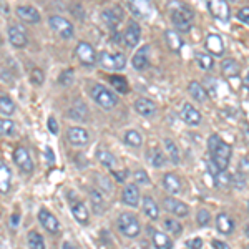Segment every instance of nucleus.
I'll return each mask as SVG.
<instances>
[{"mask_svg": "<svg viewBox=\"0 0 249 249\" xmlns=\"http://www.w3.org/2000/svg\"><path fill=\"white\" fill-rule=\"evenodd\" d=\"M164 148H166V155L170 156V160L173 161V164H178L179 163V151H178V146L173 140L166 138L164 140Z\"/></svg>", "mask_w": 249, "mask_h": 249, "instance_id": "72a5a7b5", "label": "nucleus"}, {"mask_svg": "<svg viewBox=\"0 0 249 249\" xmlns=\"http://www.w3.org/2000/svg\"><path fill=\"white\" fill-rule=\"evenodd\" d=\"M75 55H77V58L80 60V63H82V65H87V67L95 65L96 60H98L95 48L91 47L90 43H87V42H80L78 43L77 48H75Z\"/></svg>", "mask_w": 249, "mask_h": 249, "instance_id": "6e6552de", "label": "nucleus"}, {"mask_svg": "<svg viewBox=\"0 0 249 249\" xmlns=\"http://www.w3.org/2000/svg\"><path fill=\"white\" fill-rule=\"evenodd\" d=\"M96 156H98L100 163H102L103 166L110 168V170H115V166H116V158L110 153V151L100 150V151H98V155H96Z\"/></svg>", "mask_w": 249, "mask_h": 249, "instance_id": "c9c22d12", "label": "nucleus"}, {"mask_svg": "<svg viewBox=\"0 0 249 249\" xmlns=\"http://www.w3.org/2000/svg\"><path fill=\"white\" fill-rule=\"evenodd\" d=\"M214 184L218 188H230L232 184V176L228 175V171H219L214 176Z\"/></svg>", "mask_w": 249, "mask_h": 249, "instance_id": "ea45409f", "label": "nucleus"}, {"mask_svg": "<svg viewBox=\"0 0 249 249\" xmlns=\"http://www.w3.org/2000/svg\"><path fill=\"white\" fill-rule=\"evenodd\" d=\"M135 110H136V113L142 116H151V115H155L156 105L148 98H138L135 102Z\"/></svg>", "mask_w": 249, "mask_h": 249, "instance_id": "393cba45", "label": "nucleus"}, {"mask_svg": "<svg viewBox=\"0 0 249 249\" xmlns=\"http://www.w3.org/2000/svg\"><path fill=\"white\" fill-rule=\"evenodd\" d=\"M142 38V29L136 22H130L126 27V30L123 32V43L128 48H135L140 43Z\"/></svg>", "mask_w": 249, "mask_h": 249, "instance_id": "1a4fd4ad", "label": "nucleus"}, {"mask_svg": "<svg viewBox=\"0 0 249 249\" xmlns=\"http://www.w3.org/2000/svg\"><path fill=\"white\" fill-rule=\"evenodd\" d=\"M2 80H3V82L12 83V78H10V75H9V70H5V68H2Z\"/></svg>", "mask_w": 249, "mask_h": 249, "instance_id": "bf43d9fd", "label": "nucleus"}, {"mask_svg": "<svg viewBox=\"0 0 249 249\" xmlns=\"http://www.w3.org/2000/svg\"><path fill=\"white\" fill-rule=\"evenodd\" d=\"M232 188H236V190H244V188H246V176L241 175V173L232 176Z\"/></svg>", "mask_w": 249, "mask_h": 249, "instance_id": "09e8293b", "label": "nucleus"}, {"mask_svg": "<svg viewBox=\"0 0 249 249\" xmlns=\"http://www.w3.org/2000/svg\"><path fill=\"white\" fill-rule=\"evenodd\" d=\"M12 224H14V226H17V224H18V216L17 214L12 216Z\"/></svg>", "mask_w": 249, "mask_h": 249, "instance_id": "680f3d73", "label": "nucleus"}, {"mask_svg": "<svg viewBox=\"0 0 249 249\" xmlns=\"http://www.w3.org/2000/svg\"><path fill=\"white\" fill-rule=\"evenodd\" d=\"M238 18L249 25V7H243V9L238 10Z\"/></svg>", "mask_w": 249, "mask_h": 249, "instance_id": "3c124183", "label": "nucleus"}, {"mask_svg": "<svg viewBox=\"0 0 249 249\" xmlns=\"http://www.w3.org/2000/svg\"><path fill=\"white\" fill-rule=\"evenodd\" d=\"M163 186H164V190L168 193H171V195H179V193H181V181H179L178 176L173 175V173H166V175L163 176Z\"/></svg>", "mask_w": 249, "mask_h": 249, "instance_id": "b1692460", "label": "nucleus"}, {"mask_svg": "<svg viewBox=\"0 0 249 249\" xmlns=\"http://www.w3.org/2000/svg\"><path fill=\"white\" fill-rule=\"evenodd\" d=\"M29 248L30 249H45V243H43V238L35 231L29 232Z\"/></svg>", "mask_w": 249, "mask_h": 249, "instance_id": "a19ab883", "label": "nucleus"}, {"mask_svg": "<svg viewBox=\"0 0 249 249\" xmlns=\"http://www.w3.org/2000/svg\"><path fill=\"white\" fill-rule=\"evenodd\" d=\"M206 48L213 55H223L224 53V43L223 38L216 34H211L206 37Z\"/></svg>", "mask_w": 249, "mask_h": 249, "instance_id": "a878e982", "label": "nucleus"}, {"mask_svg": "<svg viewBox=\"0 0 249 249\" xmlns=\"http://www.w3.org/2000/svg\"><path fill=\"white\" fill-rule=\"evenodd\" d=\"M148 231H150L151 241H153V246L156 249H173V241L168 234H164V232L158 230H153V228H148Z\"/></svg>", "mask_w": 249, "mask_h": 249, "instance_id": "2eb2a0df", "label": "nucleus"}, {"mask_svg": "<svg viewBox=\"0 0 249 249\" xmlns=\"http://www.w3.org/2000/svg\"><path fill=\"white\" fill-rule=\"evenodd\" d=\"M248 211H249V201H248Z\"/></svg>", "mask_w": 249, "mask_h": 249, "instance_id": "774afa93", "label": "nucleus"}, {"mask_svg": "<svg viewBox=\"0 0 249 249\" xmlns=\"http://www.w3.org/2000/svg\"><path fill=\"white\" fill-rule=\"evenodd\" d=\"M88 131L83 130V128L80 126H71L67 130V140L70 144H73V146H85L88 143Z\"/></svg>", "mask_w": 249, "mask_h": 249, "instance_id": "ddd939ff", "label": "nucleus"}, {"mask_svg": "<svg viewBox=\"0 0 249 249\" xmlns=\"http://www.w3.org/2000/svg\"><path fill=\"white\" fill-rule=\"evenodd\" d=\"M111 176L116 179L118 183H123L124 181V178L128 176V171L126 170H123V171H115V170H111Z\"/></svg>", "mask_w": 249, "mask_h": 249, "instance_id": "603ef678", "label": "nucleus"}, {"mask_svg": "<svg viewBox=\"0 0 249 249\" xmlns=\"http://www.w3.org/2000/svg\"><path fill=\"white\" fill-rule=\"evenodd\" d=\"M0 111H2L3 116H10L15 111V103L12 102L10 96H7V95L0 96Z\"/></svg>", "mask_w": 249, "mask_h": 249, "instance_id": "e433bc0d", "label": "nucleus"}, {"mask_svg": "<svg viewBox=\"0 0 249 249\" xmlns=\"http://www.w3.org/2000/svg\"><path fill=\"white\" fill-rule=\"evenodd\" d=\"M10 181H12L10 168L2 161L0 163V191H2V195H7V193H9Z\"/></svg>", "mask_w": 249, "mask_h": 249, "instance_id": "cd10ccee", "label": "nucleus"}, {"mask_svg": "<svg viewBox=\"0 0 249 249\" xmlns=\"http://www.w3.org/2000/svg\"><path fill=\"white\" fill-rule=\"evenodd\" d=\"M143 211L144 214L148 216L150 219H158L160 218V208L158 204L155 203V199L151 196H144L143 198Z\"/></svg>", "mask_w": 249, "mask_h": 249, "instance_id": "c85d7f7f", "label": "nucleus"}, {"mask_svg": "<svg viewBox=\"0 0 249 249\" xmlns=\"http://www.w3.org/2000/svg\"><path fill=\"white\" fill-rule=\"evenodd\" d=\"M14 161L23 173L34 171V161H32L30 153L25 148H17V150L14 151Z\"/></svg>", "mask_w": 249, "mask_h": 249, "instance_id": "f8f14e48", "label": "nucleus"}, {"mask_svg": "<svg viewBox=\"0 0 249 249\" xmlns=\"http://www.w3.org/2000/svg\"><path fill=\"white\" fill-rule=\"evenodd\" d=\"M14 130H15V124H14V122H12V120L3 118L2 122H0V133H2V136L14 135Z\"/></svg>", "mask_w": 249, "mask_h": 249, "instance_id": "a18cd8bd", "label": "nucleus"}, {"mask_svg": "<svg viewBox=\"0 0 249 249\" xmlns=\"http://www.w3.org/2000/svg\"><path fill=\"white\" fill-rule=\"evenodd\" d=\"M17 15H18L20 20H23V22H27V23H38L40 22L38 10L34 9V7H30V5L17 7Z\"/></svg>", "mask_w": 249, "mask_h": 249, "instance_id": "412c9836", "label": "nucleus"}, {"mask_svg": "<svg viewBox=\"0 0 249 249\" xmlns=\"http://www.w3.org/2000/svg\"><path fill=\"white\" fill-rule=\"evenodd\" d=\"M181 118L190 124V126H198L199 122H201V113H199L191 103H184L181 107Z\"/></svg>", "mask_w": 249, "mask_h": 249, "instance_id": "a211bd4d", "label": "nucleus"}, {"mask_svg": "<svg viewBox=\"0 0 249 249\" xmlns=\"http://www.w3.org/2000/svg\"><path fill=\"white\" fill-rule=\"evenodd\" d=\"M208 171H210V175L213 176V178H214V176L218 175V173H219L221 170L218 168V164H216V163L211 160V161H208Z\"/></svg>", "mask_w": 249, "mask_h": 249, "instance_id": "864d4df0", "label": "nucleus"}, {"mask_svg": "<svg viewBox=\"0 0 249 249\" xmlns=\"http://www.w3.org/2000/svg\"><path fill=\"white\" fill-rule=\"evenodd\" d=\"M128 7L140 18H150L153 14V7H151L150 0H128Z\"/></svg>", "mask_w": 249, "mask_h": 249, "instance_id": "9b49d317", "label": "nucleus"}, {"mask_svg": "<svg viewBox=\"0 0 249 249\" xmlns=\"http://www.w3.org/2000/svg\"><path fill=\"white\" fill-rule=\"evenodd\" d=\"M221 68H223V73L226 75V77H238L239 71H241L239 63L232 58L223 60V65H221Z\"/></svg>", "mask_w": 249, "mask_h": 249, "instance_id": "473e14b6", "label": "nucleus"}, {"mask_svg": "<svg viewBox=\"0 0 249 249\" xmlns=\"http://www.w3.org/2000/svg\"><path fill=\"white\" fill-rule=\"evenodd\" d=\"M30 80H32V83L34 85H43V80H45V75H43V71L40 70V68H34L32 70V73H30Z\"/></svg>", "mask_w": 249, "mask_h": 249, "instance_id": "49530a36", "label": "nucleus"}, {"mask_svg": "<svg viewBox=\"0 0 249 249\" xmlns=\"http://www.w3.org/2000/svg\"><path fill=\"white\" fill-rule=\"evenodd\" d=\"M208 10L216 20L221 22H228L231 17L230 3L228 0H208Z\"/></svg>", "mask_w": 249, "mask_h": 249, "instance_id": "0eeeda50", "label": "nucleus"}, {"mask_svg": "<svg viewBox=\"0 0 249 249\" xmlns=\"http://www.w3.org/2000/svg\"><path fill=\"white\" fill-rule=\"evenodd\" d=\"M62 249H73V248H71L70 243H63V248Z\"/></svg>", "mask_w": 249, "mask_h": 249, "instance_id": "e2e57ef3", "label": "nucleus"}, {"mask_svg": "<svg viewBox=\"0 0 249 249\" xmlns=\"http://www.w3.org/2000/svg\"><path fill=\"white\" fill-rule=\"evenodd\" d=\"M244 83H246V88L249 90V71H248V75H246V80H244Z\"/></svg>", "mask_w": 249, "mask_h": 249, "instance_id": "69168bd1", "label": "nucleus"}, {"mask_svg": "<svg viewBox=\"0 0 249 249\" xmlns=\"http://www.w3.org/2000/svg\"><path fill=\"white\" fill-rule=\"evenodd\" d=\"M70 210L73 213V218L77 219L80 224H88V210L80 199H71Z\"/></svg>", "mask_w": 249, "mask_h": 249, "instance_id": "5701e85b", "label": "nucleus"}, {"mask_svg": "<svg viewBox=\"0 0 249 249\" xmlns=\"http://www.w3.org/2000/svg\"><path fill=\"white\" fill-rule=\"evenodd\" d=\"M91 98L95 100L96 105H100L105 110H111L113 107H116V96L103 85H93L91 87Z\"/></svg>", "mask_w": 249, "mask_h": 249, "instance_id": "20e7f679", "label": "nucleus"}, {"mask_svg": "<svg viewBox=\"0 0 249 249\" xmlns=\"http://www.w3.org/2000/svg\"><path fill=\"white\" fill-rule=\"evenodd\" d=\"M201 244H203V241L199 238H196L195 241H190V243H188V246H190L191 249H201Z\"/></svg>", "mask_w": 249, "mask_h": 249, "instance_id": "4d7b16f0", "label": "nucleus"}, {"mask_svg": "<svg viewBox=\"0 0 249 249\" xmlns=\"http://www.w3.org/2000/svg\"><path fill=\"white\" fill-rule=\"evenodd\" d=\"M133 176H135L136 183H140V184H148V183H150V178H148V173L144 171V170H136Z\"/></svg>", "mask_w": 249, "mask_h": 249, "instance_id": "8fccbe9b", "label": "nucleus"}, {"mask_svg": "<svg viewBox=\"0 0 249 249\" xmlns=\"http://www.w3.org/2000/svg\"><path fill=\"white\" fill-rule=\"evenodd\" d=\"M208 148H210L211 160L218 164V168L221 171H226L230 166V160H231V146L226 142L219 138L218 135H213L208 140Z\"/></svg>", "mask_w": 249, "mask_h": 249, "instance_id": "f257e3e1", "label": "nucleus"}, {"mask_svg": "<svg viewBox=\"0 0 249 249\" xmlns=\"http://www.w3.org/2000/svg\"><path fill=\"white\" fill-rule=\"evenodd\" d=\"M2 10L3 14H9V7H5V3H2Z\"/></svg>", "mask_w": 249, "mask_h": 249, "instance_id": "0e129e2a", "label": "nucleus"}, {"mask_svg": "<svg viewBox=\"0 0 249 249\" xmlns=\"http://www.w3.org/2000/svg\"><path fill=\"white\" fill-rule=\"evenodd\" d=\"M123 201H124V204H128V206H131V208L138 206L140 191H138V188H136V184L130 183L123 188Z\"/></svg>", "mask_w": 249, "mask_h": 249, "instance_id": "4be33fe9", "label": "nucleus"}, {"mask_svg": "<svg viewBox=\"0 0 249 249\" xmlns=\"http://www.w3.org/2000/svg\"><path fill=\"white\" fill-rule=\"evenodd\" d=\"M131 63H133L135 70H140V71L150 65V45H144L140 48L133 55V58H131Z\"/></svg>", "mask_w": 249, "mask_h": 249, "instance_id": "dca6fc26", "label": "nucleus"}, {"mask_svg": "<svg viewBox=\"0 0 249 249\" xmlns=\"http://www.w3.org/2000/svg\"><path fill=\"white\" fill-rule=\"evenodd\" d=\"M163 204H164V210H168L170 213H173V214L179 216V218H184V216H188V213H190L186 204H184L183 201H179V199L164 198Z\"/></svg>", "mask_w": 249, "mask_h": 249, "instance_id": "6ab92c4d", "label": "nucleus"}, {"mask_svg": "<svg viewBox=\"0 0 249 249\" xmlns=\"http://www.w3.org/2000/svg\"><path fill=\"white\" fill-rule=\"evenodd\" d=\"M196 219H198V224H199V226H208V224H210V221H211L210 211L199 210V211H198V216H196Z\"/></svg>", "mask_w": 249, "mask_h": 249, "instance_id": "de8ad7c7", "label": "nucleus"}, {"mask_svg": "<svg viewBox=\"0 0 249 249\" xmlns=\"http://www.w3.org/2000/svg\"><path fill=\"white\" fill-rule=\"evenodd\" d=\"M48 25H50V29L55 32V34H58L62 38H71L75 34V29L73 25H71V22H68L67 18L60 17V15H53V17L48 18Z\"/></svg>", "mask_w": 249, "mask_h": 249, "instance_id": "423d86ee", "label": "nucleus"}, {"mask_svg": "<svg viewBox=\"0 0 249 249\" xmlns=\"http://www.w3.org/2000/svg\"><path fill=\"white\" fill-rule=\"evenodd\" d=\"M241 170H249V161L248 160H241Z\"/></svg>", "mask_w": 249, "mask_h": 249, "instance_id": "052dcab7", "label": "nucleus"}, {"mask_svg": "<svg viewBox=\"0 0 249 249\" xmlns=\"http://www.w3.org/2000/svg\"><path fill=\"white\" fill-rule=\"evenodd\" d=\"M216 228H218V231L221 234H231L232 231H234V221L228 213H219L218 216H216Z\"/></svg>", "mask_w": 249, "mask_h": 249, "instance_id": "aec40b11", "label": "nucleus"}, {"mask_svg": "<svg viewBox=\"0 0 249 249\" xmlns=\"http://www.w3.org/2000/svg\"><path fill=\"white\" fill-rule=\"evenodd\" d=\"M90 201H91V206H93V211L96 214H100V213L105 211V198H103V195L100 193L98 190H91L90 191Z\"/></svg>", "mask_w": 249, "mask_h": 249, "instance_id": "7c9ffc66", "label": "nucleus"}, {"mask_svg": "<svg viewBox=\"0 0 249 249\" xmlns=\"http://www.w3.org/2000/svg\"><path fill=\"white\" fill-rule=\"evenodd\" d=\"M163 226L166 231H170L171 234L175 236H179L183 232V226L179 224V221H176L175 218H166L163 221Z\"/></svg>", "mask_w": 249, "mask_h": 249, "instance_id": "58836bf2", "label": "nucleus"}, {"mask_svg": "<svg viewBox=\"0 0 249 249\" xmlns=\"http://www.w3.org/2000/svg\"><path fill=\"white\" fill-rule=\"evenodd\" d=\"M73 82H75V71L73 70H65V71H62L60 73V77H58V85H62V87H71L73 85Z\"/></svg>", "mask_w": 249, "mask_h": 249, "instance_id": "37998d69", "label": "nucleus"}, {"mask_svg": "<svg viewBox=\"0 0 249 249\" xmlns=\"http://www.w3.org/2000/svg\"><path fill=\"white\" fill-rule=\"evenodd\" d=\"M73 118H77L80 120V122H83V120H87V116H88V108L87 105L83 102H75V105L71 107V113H70Z\"/></svg>", "mask_w": 249, "mask_h": 249, "instance_id": "f704fd0d", "label": "nucleus"}, {"mask_svg": "<svg viewBox=\"0 0 249 249\" xmlns=\"http://www.w3.org/2000/svg\"><path fill=\"white\" fill-rule=\"evenodd\" d=\"M48 128H50V131H52V133H53V135H57V133H58L57 122H55L53 116H50V118H48Z\"/></svg>", "mask_w": 249, "mask_h": 249, "instance_id": "5fc2aeb1", "label": "nucleus"}, {"mask_svg": "<svg viewBox=\"0 0 249 249\" xmlns=\"http://www.w3.org/2000/svg\"><path fill=\"white\" fill-rule=\"evenodd\" d=\"M123 140H124V143L130 144V146H133V148L142 146V143H143L142 135H140L138 131H135V130L126 131V133H124V136H123Z\"/></svg>", "mask_w": 249, "mask_h": 249, "instance_id": "4c0bfd02", "label": "nucleus"}, {"mask_svg": "<svg viewBox=\"0 0 249 249\" xmlns=\"http://www.w3.org/2000/svg\"><path fill=\"white\" fill-rule=\"evenodd\" d=\"M188 91H190V95L196 102H204V100H208V91L204 90V87L199 85L198 82H191L190 85H188Z\"/></svg>", "mask_w": 249, "mask_h": 249, "instance_id": "2f4dec72", "label": "nucleus"}, {"mask_svg": "<svg viewBox=\"0 0 249 249\" xmlns=\"http://www.w3.org/2000/svg\"><path fill=\"white\" fill-rule=\"evenodd\" d=\"M110 82H111V85H113L115 90H118L120 93H126V91H128V82H126V78L118 77V75H113V77L110 78Z\"/></svg>", "mask_w": 249, "mask_h": 249, "instance_id": "c03bdc74", "label": "nucleus"}, {"mask_svg": "<svg viewBox=\"0 0 249 249\" xmlns=\"http://www.w3.org/2000/svg\"><path fill=\"white\" fill-rule=\"evenodd\" d=\"M7 35H9V42L15 48H25L27 43H29L25 30L20 25H10L9 29H7Z\"/></svg>", "mask_w": 249, "mask_h": 249, "instance_id": "9d476101", "label": "nucleus"}, {"mask_svg": "<svg viewBox=\"0 0 249 249\" xmlns=\"http://www.w3.org/2000/svg\"><path fill=\"white\" fill-rule=\"evenodd\" d=\"M211 244H213V248H214V249H231L226 243H223V241H218V239H214Z\"/></svg>", "mask_w": 249, "mask_h": 249, "instance_id": "6e6d98bb", "label": "nucleus"}, {"mask_svg": "<svg viewBox=\"0 0 249 249\" xmlns=\"http://www.w3.org/2000/svg\"><path fill=\"white\" fill-rule=\"evenodd\" d=\"M98 60L102 67L108 68V70H123L126 65V58L120 52H102L98 55Z\"/></svg>", "mask_w": 249, "mask_h": 249, "instance_id": "39448f33", "label": "nucleus"}, {"mask_svg": "<svg viewBox=\"0 0 249 249\" xmlns=\"http://www.w3.org/2000/svg\"><path fill=\"white\" fill-rule=\"evenodd\" d=\"M116 224H118L120 232L126 236V238H136V236H140V231H142L140 221L136 219V216L131 214V213H123V214H120Z\"/></svg>", "mask_w": 249, "mask_h": 249, "instance_id": "7ed1b4c3", "label": "nucleus"}, {"mask_svg": "<svg viewBox=\"0 0 249 249\" xmlns=\"http://www.w3.org/2000/svg\"><path fill=\"white\" fill-rule=\"evenodd\" d=\"M45 158L48 160V163H50V164L55 163V156H53V151H52V148H47V150H45Z\"/></svg>", "mask_w": 249, "mask_h": 249, "instance_id": "13d9d810", "label": "nucleus"}, {"mask_svg": "<svg viewBox=\"0 0 249 249\" xmlns=\"http://www.w3.org/2000/svg\"><path fill=\"white\" fill-rule=\"evenodd\" d=\"M122 18H123V14L118 7L102 12V20L105 22V25L108 27V29H111V30H115L116 27H118V23L122 22Z\"/></svg>", "mask_w": 249, "mask_h": 249, "instance_id": "f3484780", "label": "nucleus"}, {"mask_svg": "<svg viewBox=\"0 0 249 249\" xmlns=\"http://www.w3.org/2000/svg\"><path fill=\"white\" fill-rule=\"evenodd\" d=\"M244 234H246L248 238H249V224H248V226H246V230H244Z\"/></svg>", "mask_w": 249, "mask_h": 249, "instance_id": "338daca9", "label": "nucleus"}, {"mask_svg": "<svg viewBox=\"0 0 249 249\" xmlns=\"http://www.w3.org/2000/svg\"><path fill=\"white\" fill-rule=\"evenodd\" d=\"M146 161L153 168H163L166 164V156L163 155V151H160L158 148H151L146 153Z\"/></svg>", "mask_w": 249, "mask_h": 249, "instance_id": "bb28decb", "label": "nucleus"}, {"mask_svg": "<svg viewBox=\"0 0 249 249\" xmlns=\"http://www.w3.org/2000/svg\"><path fill=\"white\" fill-rule=\"evenodd\" d=\"M164 40H166V45L171 48L173 52H179L183 47V38L179 37L178 32L175 30H166L164 32Z\"/></svg>", "mask_w": 249, "mask_h": 249, "instance_id": "c756f323", "label": "nucleus"}, {"mask_svg": "<svg viewBox=\"0 0 249 249\" xmlns=\"http://www.w3.org/2000/svg\"><path fill=\"white\" fill-rule=\"evenodd\" d=\"M171 14V22L173 25L176 27V30L183 32V34H188L193 27V12L184 5H176V7H171L170 10Z\"/></svg>", "mask_w": 249, "mask_h": 249, "instance_id": "f03ea898", "label": "nucleus"}, {"mask_svg": "<svg viewBox=\"0 0 249 249\" xmlns=\"http://www.w3.org/2000/svg\"><path fill=\"white\" fill-rule=\"evenodd\" d=\"M196 62H198V65L201 67L203 70H211L213 65H214V62H213L211 55L203 53V52H199V53H196Z\"/></svg>", "mask_w": 249, "mask_h": 249, "instance_id": "79ce46f5", "label": "nucleus"}, {"mask_svg": "<svg viewBox=\"0 0 249 249\" xmlns=\"http://www.w3.org/2000/svg\"><path fill=\"white\" fill-rule=\"evenodd\" d=\"M38 221H40V224H42L43 228L48 231V232H52V234H55V232H58L60 231V223H58V219L55 218L53 214H52L50 211H47V210H40L38 211Z\"/></svg>", "mask_w": 249, "mask_h": 249, "instance_id": "4468645a", "label": "nucleus"}]
</instances>
